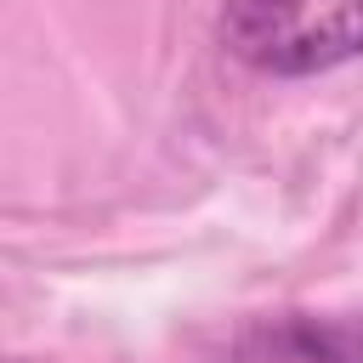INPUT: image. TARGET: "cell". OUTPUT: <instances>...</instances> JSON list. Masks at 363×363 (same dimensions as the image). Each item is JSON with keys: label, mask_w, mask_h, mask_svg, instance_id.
Listing matches in <instances>:
<instances>
[{"label": "cell", "mask_w": 363, "mask_h": 363, "mask_svg": "<svg viewBox=\"0 0 363 363\" xmlns=\"http://www.w3.org/2000/svg\"><path fill=\"white\" fill-rule=\"evenodd\" d=\"M216 40L272 79L329 74L363 57V0H221Z\"/></svg>", "instance_id": "6da1fadb"}, {"label": "cell", "mask_w": 363, "mask_h": 363, "mask_svg": "<svg viewBox=\"0 0 363 363\" xmlns=\"http://www.w3.org/2000/svg\"><path fill=\"white\" fill-rule=\"evenodd\" d=\"M210 363H363V318H255Z\"/></svg>", "instance_id": "7a4b0ae2"}]
</instances>
